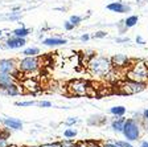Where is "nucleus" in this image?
<instances>
[{
    "mask_svg": "<svg viewBox=\"0 0 148 147\" xmlns=\"http://www.w3.org/2000/svg\"><path fill=\"white\" fill-rule=\"evenodd\" d=\"M136 1H138L139 4H143V3H144V1H145V0H136Z\"/></svg>",
    "mask_w": 148,
    "mask_h": 147,
    "instance_id": "58836bf2",
    "label": "nucleus"
},
{
    "mask_svg": "<svg viewBox=\"0 0 148 147\" xmlns=\"http://www.w3.org/2000/svg\"><path fill=\"white\" fill-rule=\"evenodd\" d=\"M74 27H75V25H74L71 21H65L64 23V28L66 29V31H71V29H74Z\"/></svg>",
    "mask_w": 148,
    "mask_h": 147,
    "instance_id": "bb28decb",
    "label": "nucleus"
},
{
    "mask_svg": "<svg viewBox=\"0 0 148 147\" xmlns=\"http://www.w3.org/2000/svg\"><path fill=\"white\" fill-rule=\"evenodd\" d=\"M0 73L12 74L13 77H16L21 72L17 69V62L15 60H12V58H1L0 60Z\"/></svg>",
    "mask_w": 148,
    "mask_h": 147,
    "instance_id": "0eeeda50",
    "label": "nucleus"
},
{
    "mask_svg": "<svg viewBox=\"0 0 148 147\" xmlns=\"http://www.w3.org/2000/svg\"><path fill=\"white\" fill-rule=\"evenodd\" d=\"M143 119L148 121V109H145V110L143 111Z\"/></svg>",
    "mask_w": 148,
    "mask_h": 147,
    "instance_id": "473e14b6",
    "label": "nucleus"
},
{
    "mask_svg": "<svg viewBox=\"0 0 148 147\" xmlns=\"http://www.w3.org/2000/svg\"><path fill=\"white\" fill-rule=\"evenodd\" d=\"M68 89L70 94L78 95V97H85V95H91V89L92 86L90 82L85 80H73L68 85Z\"/></svg>",
    "mask_w": 148,
    "mask_h": 147,
    "instance_id": "39448f33",
    "label": "nucleus"
},
{
    "mask_svg": "<svg viewBox=\"0 0 148 147\" xmlns=\"http://www.w3.org/2000/svg\"><path fill=\"white\" fill-rule=\"evenodd\" d=\"M130 62V58L126 55H115L111 58V65L114 68H124Z\"/></svg>",
    "mask_w": 148,
    "mask_h": 147,
    "instance_id": "9b49d317",
    "label": "nucleus"
},
{
    "mask_svg": "<svg viewBox=\"0 0 148 147\" xmlns=\"http://www.w3.org/2000/svg\"><path fill=\"white\" fill-rule=\"evenodd\" d=\"M1 36H3V32H1V31H0V37H1Z\"/></svg>",
    "mask_w": 148,
    "mask_h": 147,
    "instance_id": "79ce46f5",
    "label": "nucleus"
},
{
    "mask_svg": "<svg viewBox=\"0 0 148 147\" xmlns=\"http://www.w3.org/2000/svg\"><path fill=\"white\" fill-rule=\"evenodd\" d=\"M87 147H102V144H99V143H89L87 144Z\"/></svg>",
    "mask_w": 148,
    "mask_h": 147,
    "instance_id": "c9c22d12",
    "label": "nucleus"
},
{
    "mask_svg": "<svg viewBox=\"0 0 148 147\" xmlns=\"http://www.w3.org/2000/svg\"><path fill=\"white\" fill-rule=\"evenodd\" d=\"M0 92L3 93V94H5V95H9V97H15V95H17V94H20V88H18V85H16L15 82L13 84H11V85H8L5 88V89H3V90H0Z\"/></svg>",
    "mask_w": 148,
    "mask_h": 147,
    "instance_id": "4468645a",
    "label": "nucleus"
},
{
    "mask_svg": "<svg viewBox=\"0 0 148 147\" xmlns=\"http://www.w3.org/2000/svg\"><path fill=\"white\" fill-rule=\"evenodd\" d=\"M25 89H28L29 92H34V90L38 89V84H37L36 80H32V78H27V80L23 82Z\"/></svg>",
    "mask_w": 148,
    "mask_h": 147,
    "instance_id": "dca6fc26",
    "label": "nucleus"
},
{
    "mask_svg": "<svg viewBox=\"0 0 148 147\" xmlns=\"http://www.w3.org/2000/svg\"><path fill=\"white\" fill-rule=\"evenodd\" d=\"M116 144L120 146V147H135V146H132L131 142H128V141H116Z\"/></svg>",
    "mask_w": 148,
    "mask_h": 147,
    "instance_id": "393cba45",
    "label": "nucleus"
},
{
    "mask_svg": "<svg viewBox=\"0 0 148 147\" xmlns=\"http://www.w3.org/2000/svg\"><path fill=\"white\" fill-rule=\"evenodd\" d=\"M69 21H71L75 27H77V25L82 21V17H81V16H77V15H73V16H70V20H69Z\"/></svg>",
    "mask_w": 148,
    "mask_h": 147,
    "instance_id": "5701e85b",
    "label": "nucleus"
},
{
    "mask_svg": "<svg viewBox=\"0 0 148 147\" xmlns=\"http://www.w3.org/2000/svg\"><path fill=\"white\" fill-rule=\"evenodd\" d=\"M119 89H120V93H123V94H136V93H140L145 89V84L132 81V80H127L120 84Z\"/></svg>",
    "mask_w": 148,
    "mask_h": 147,
    "instance_id": "423d86ee",
    "label": "nucleus"
},
{
    "mask_svg": "<svg viewBox=\"0 0 148 147\" xmlns=\"http://www.w3.org/2000/svg\"><path fill=\"white\" fill-rule=\"evenodd\" d=\"M8 147H17V146H15V144H9Z\"/></svg>",
    "mask_w": 148,
    "mask_h": 147,
    "instance_id": "ea45409f",
    "label": "nucleus"
},
{
    "mask_svg": "<svg viewBox=\"0 0 148 147\" xmlns=\"http://www.w3.org/2000/svg\"><path fill=\"white\" fill-rule=\"evenodd\" d=\"M3 123L7 129L9 130H21L23 129V122L17 118H11V117H5L3 119Z\"/></svg>",
    "mask_w": 148,
    "mask_h": 147,
    "instance_id": "9d476101",
    "label": "nucleus"
},
{
    "mask_svg": "<svg viewBox=\"0 0 148 147\" xmlns=\"http://www.w3.org/2000/svg\"><path fill=\"white\" fill-rule=\"evenodd\" d=\"M15 82V77L12 74H7V73H0V90L5 89L8 85Z\"/></svg>",
    "mask_w": 148,
    "mask_h": 147,
    "instance_id": "f8f14e48",
    "label": "nucleus"
},
{
    "mask_svg": "<svg viewBox=\"0 0 148 147\" xmlns=\"http://www.w3.org/2000/svg\"><path fill=\"white\" fill-rule=\"evenodd\" d=\"M122 134L124 135L126 141L128 142L138 141L140 138V135H142V126L138 122V119L127 118L126 122H124L123 130H122Z\"/></svg>",
    "mask_w": 148,
    "mask_h": 147,
    "instance_id": "7ed1b4c3",
    "label": "nucleus"
},
{
    "mask_svg": "<svg viewBox=\"0 0 148 147\" xmlns=\"http://www.w3.org/2000/svg\"><path fill=\"white\" fill-rule=\"evenodd\" d=\"M36 105L40 107H50L52 106V104H50L49 101H40V102H36Z\"/></svg>",
    "mask_w": 148,
    "mask_h": 147,
    "instance_id": "a878e982",
    "label": "nucleus"
},
{
    "mask_svg": "<svg viewBox=\"0 0 148 147\" xmlns=\"http://www.w3.org/2000/svg\"><path fill=\"white\" fill-rule=\"evenodd\" d=\"M136 43H138V44H142V45H143V44H144V40H143L140 36H138V37H136Z\"/></svg>",
    "mask_w": 148,
    "mask_h": 147,
    "instance_id": "f704fd0d",
    "label": "nucleus"
},
{
    "mask_svg": "<svg viewBox=\"0 0 148 147\" xmlns=\"http://www.w3.org/2000/svg\"><path fill=\"white\" fill-rule=\"evenodd\" d=\"M145 131L148 133V123H147V126H145Z\"/></svg>",
    "mask_w": 148,
    "mask_h": 147,
    "instance_id": "a19ab883",
    "label": "nucleus"
},
{
    "mask_svg": "<svg viewBox=\"0 0 148 147\" xmlns=\"http://www.w3.org/2000/svg\"><path fill=\"white\" fill-rule=\"evenodd\" d=\"M124 122H126V118H123V117H116V118L111 122V129L116 133H122Z\"/></svg>",
    "mask_w": 148,
    "mask_h": 147,
    "instance_id": "2eb2a0df",
    "label": "nucleus"
},
{
    "mask_svg": "<svg viewBox=\"0 0 148 147\" xmlns=\"http://www.w3.org/2000/svg\"><path fill=\"white\" fill-rule=\"evenodd\" d=\"M130 39L128 37H123V39H116V43H128Z\"/></svg>",
    "mask_w": 148,
    "mask_h": 147,
    "instance_id": "2f4dec72",
    "label": "nucleus"
},
{
    "mask_svg": "<svg viewBox=\"0 0 148 147\" xmlns=\"http://www.w3.org/2000/svg\"><path fill=\"white\" fill-rule=\"evenodd\" d=\"M66 125L68 126H73V125H75V123H77V118H69L68 121H66Z\"/></svg>",
    "mask_w": 148,
    "mask_h": 147,
    "instance_id": "c756f323",
    "label": "nucleus"
},
{
    "mask_svg": "<svg viewBox=\"0 0 148 147\" xmlns=\"http://www.w3.org/2000/svg\"><path fill=\"white\" fill-rule=\"evenodd\" d=\"M29 147H40V146H29Z\"/></svg>",
    "mask_w": 148,
    "mask_h": 147,
    "instance_id": "37998d69",
    "label": "nucleus"
},
{
    "mask_svg": "<svg viewBox=\"0 0 148 147\" xmlns=\"http://www.w3.org/2000/svg\"><path fill=\"white\" fill-rule=\"evenodd\" d=\"M17 69L21 73H34L40 69V58L38 56H24L17 62Z\"/></svg>",
    "mask_w": 148,
    "mask_h": 147,
    "instance_id": "20e7f679",
    "label": "nucleus"
},
{
    "mask_svg": "<svg viewBox=\"0 0 148 147\" xmlns=\"http://www.w3.org/2000/svg\"><path fill=\"white\" fill-rule=\"evenodd\" d=\"M77 134H78V131L75 129H66L64 131V137L66 139H73V138H75V137H77Z\"/></svg>",
    "mask_w": 148,
    "mask_h": 147,
    "instance_id": "4be33fe9",
    "label": "nucleus"
},
{
    "mask_svg": "<svg viewBox=\"0 0 148 147\" xmlns=\"http://www.w3.org/2000/svg\"><path fill=\"white\" fill-rule=\"evenodd\" d=\"M8 19L9 20H18V19H20V15H18V13H11V15L8 16Z\"/></svg>",
    "mask_w": 148,
    "mask_h": 147,
    "instance_id": "7c9ffc66",
    "label": "nucleus"
},
{
    "mask_svg": "<svg viewBox=\"0 0 148 147\" xmlns=\"http://www.w3.org/2000/svg\"><path fill=\"white\" fill-rule=\"evenodd\" d=\"M16 106H33V105H36V102L34 101H21V102H16Z\"/></svg>",
    "mask_w": 148,
    "mask_h": 147,
    "instance_id": "b1692460",
    "label": "nucleus"
},
{
    "mask_svg": "<svg viewBox=\"0 0 148 147\" xmlns=\"http://www.w3.org/2000/svg\"><path fill=\"white\" fill-rule=\"evenodd\" d=\"M102 147H120L116 144V142H106V143H102Z\"/></svg>",
    "mask_w": 148,
    "mask_h": 147,
    "instance_id": "cd10ccee",
    "label": "nucleus"
},
{
    "mask_svg": "<svg viewBox=\"0 0 148 147\" xmlns=\"http://www.w3.org/2000/svg\"><path fill=\"white\" fill-rule=\"evenodd\" d=\"M23 55L24 56H38L40 55V49L36 48V46H29V48H25L23 50Z\"/></svg>",
    "mask_w": 148,
    "mask_h": 147,
    "instance_id": "aec40b11",
    "label": "nucleus"
},
{
    "mask_svg": "<svg viewBox=\"0 0 148 147\" xmlns=\"http://www.w3.org/2000/svg\"><path fill=\"white\" fill-rule=\"evenodd\" d=\"M107 36V33L106 32H103V31H99V32H97L95 35H94V37L95 39H103V37H106Z\"/></svg>",
    "mask_w": 148,
    "mask_h": 147,
    "instance_id": "c85d7f7f",
    "label": "nucleus"
},
{
    "mask_svg": "<svg viewBox=\"0 0 148 147\" xmlns=\"http://www.w3.org/2000/svg\"><path fill=\"white\" fill-rule=\"evenodd\" d=\"M8 137L9 135L4 131H0V147H8L9 142H8Z\"/></svg>",
    "mask_w": 148,
    "mask_h": 147,
    "instance_id": "412c9836",
    "label": "nucleus"
},
{
    "mask_svg": "<svg viewBox=\"0 0 148 147\" xmlns=\"http://www.w3.org/2000/svg\"><path fill=\"white\" fill-rule=\"evenodd\" d=\"M140 147H148V142L147 141H143L142 143H140Z\"/></svg>",
    "mask_w": 148,
    "mask_h": 147,
    "instance_id": "e433bc0d",
    "label": "nucleus"
},
{
    "mask_svg": "<svg viewBox=\"0 0 148 147\" xmlns=\"http://www.w3.org/2000/svg\"><path fill=\"white\" fill-rule=\"evenodd\" d=\"M74 147H87V144L86 143H78V144H75Z\"/></svg>",
    "mask_w": 148,
    "mask_h": 147,
    "instance_id": "4c0bfd02",
    "label": "nucleus"
},
{
    "mask_svg": "<svg viewBox=\"0 0 148 147\" xmlns=\"http://www.w3.org/2000/svg\"><path fill=\"white\" fill-rule=\"evenodd\" d=\"M138 21H139L138 16H136V15H131V16H128V17L124 20V25H126V28L128 29V28L135 27V25L138 24Z\"/></svg>",
    "mask_w": 148,
    "mask_h": 147,
    "instance_id": "f3484780",
    "label": "nucleus"
},
{
    "mask_svg": "<svg viewBox=\"0 0 148 147\" xmlns=\"http://www.w3.org/2000/svg\"><path fill=\"white\" fill-rule=\"evenodd\" d=\"M127 80L138 81V82H148V65L144 61H135L130 65L126 73Z\"/></svg>",
    "mask_w": 148,
    "mask_h": 147,
    "instance_id": "f257e3e1",
    "label": "nucleus"
},
{
    "mask_svg": "<svg viewBox=\"0 0 148 147\" xmlns=\"http://www.w3.org/2000/svg\"><path fill=\"white\" fill-rule=\"evenodd\" d=\"M89 39H90L89 35H82V36H81V41H87Z\"/></svg>",
    "mask_w": 148,
    "mask_h": 147,
    "instance_id": "72a5a7b5",
    "label": "nucleus"
},
{
    "mask_svg": "<svg viewBox=\"0 0 148 147\" xmlns=\"http://www.w3.org/2000/svg\"><path fill=\"white\" fill-rule=\"evenodd\" d=\"M66 43H68V41L65 40V39H61V37H48V39H45V40L42 41V44L46 46H60Z\"/></svg>",
    "mask_w": 148,
    "mask_h": 147,
    "instance_id": "ddd939ff",
    "label": "nucleus"
},
{
    "mask_svg": "<svg viewBox=\"0 0 148 147\" xmlns=\"http://www.w3.org/2000/svg\"><path fill=\"white\" fill-rule=\"evenodd\" d=\"M107 9L111 12H116V13H127L131 12V6L124 4L122 1H112V3L107 4Z\"/></svg>",
    "mask_w": 148,
    "mask_h": 147,
    "instance_id": "6e6552de",
    "label": "nucleus"
},
{
    "mask_svg": "<svg viewBox=\"0 0 148 147\" xmlns=\"http://www.w3.org/2000/svg\"><path fill=\"white\" fill-rule=\"evenodd\" d=\"M126 107L124 106H114L110 109V113L112 114V115L115 117H124V114H126Z\"/></svg>",
    "mask_w": 148,
    "mask_h": 147,
    "instance_id": "a211bd4d",
    "label": "nucleus"
},
{
    "mask_svg": "<svg viewBox=\"0 0 148 147\" xmlns=\"http://www.w3.org/2000/svg\"><path fill=\"white\" fill-rule=\"evenodd\" d=\"M27 44L24 37H17V36H8L5 41V46L9 49H18V48H23V46Z\"/></svg>",
    "mask_w": 148,
    "mask_h": 147,
    "instance_id": "1a4fd4ad",
    "label": "nucleus"
},
{
    "mask_svg": "<svg viewBox=\"0 0 148 147\" xmlns=\"http://www.w3.org/2000/svg\"><path fill=\"white\" fill-rule=\"evenodd\" d=\"M31 33V31L28 29V28H25V27H21V28H17V29H15L13 31V36H17V37H27L28 35Z\"/></svg>",
    "mask_w": 148,
    "mask_h": 147,
    "instance_id": "6ab92c4d",
    "label": "nucleus"
},
{
    "mask_svg": "<svg viewBox=\"0 0 148 147\" xmlns=\"http://www.w3.org/2000/svg\"><path fill=\"white\" fill-rule=\"evenodd\" d=\"M111 68V60L103 56H97L92 57L89 62V70L94 76H107L110 73Z\"/></svg>",
    "mask_w": 148,
    "mask_h": 147,
    "instance_id": "f03ea898",
    "label": "nucleus"
}]
</instances>
